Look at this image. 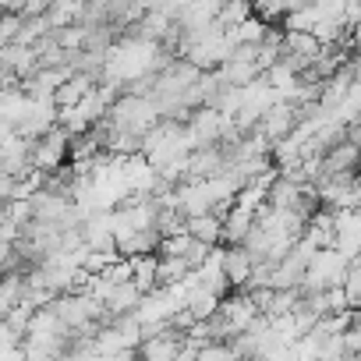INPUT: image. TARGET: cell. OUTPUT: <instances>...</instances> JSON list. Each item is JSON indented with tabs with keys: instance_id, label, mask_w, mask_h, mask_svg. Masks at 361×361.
<instances>
[{
	"instance_id": "1",
	"label": "cell",
	"mask_w": 361,
	"mask_h": 361,
	"mask_svg": "<svg viewBox=\"0 0 361 361\" xmlns=\"http://www.w3.org/2000/svg\"><path fill=\"white\" fill-rule=\"evenodd\" d=\"M294 124H298V110H294L290 103H273V106L259 117V124H255L252 131L262 135L269 145H276L280 138H287V135L294 131Z\"/></svg>"
},
{
	"instance_id": "2",
	"label": "cell",
	"mask_w": 361,
	"mask_h": 361,
	"mask_svg": "<svg viewBox=\"0 0 361 361\" xmlns=\"http://www.w3.org/2000/svg\"><path fill=\"white\" fill-rule=\"evenodd\" d=\"M220 269H224L227 287H234V294H238V290H245V283H248V276H252V259H248L245 248H224Z\"/></svg>"
},
{
	"instance_id": "3",
	"label": "cell",
	"mask_w": 361,
	"mask_h": 361,
	"mask_svg": "<svg viewBox=\"0 0 361 361\" xmlns=\"http://www.w3.org/2000/svg\"><path fill=\"white\" fill-rule=\"evenodd\" d=\"M89 92H92V78H89V75H71V78L54 92V106H57V110H71V106H78Z\"/></svg>"
},
{
	"instance_id": "4",
	"label": "cell",
	"mask_w": 361,
	"mask_h": 361,
	"mask_svg": "<svg viewBox=\"0 0 361 361\" xmlns=\"http://www.w3.org/2000/svg\"><path fill=\"white\" fill-rule=\"evenodd\" d=\"M185 231H188L192 241H199V245H206V248H216V245H220V231H224V224H220V216L206 213V216L185 220Z\"/></svg>"
},
{
	"instance_id": "5",
	"label": "cell",
	"mask_w": 361,
	"mask_h": 361,
	"mask_svg": "<svg viewBox=\"0 0 361 361\" xmlns=\"http://www.w3.org/2000/svg\"><path fill=\"white\" fill-rule=\"evenodd\" d=\"M185 308L192 312V319H195V322H206V319H213V315L220 312V298H216V294H209L206 287H199V290H192V294H188Z\"/></svg>"
},
{
	"instance_id": "6",
	"label": "cell",
	"mask_w": 361,
	"mask_h": 361,
	"mask_svg": "<svg viewBox=\"0 0 361 361\" xmlns=\"http://www.w3.org/2000/svg\"><path fill=\"white\" fill-rule=\"evenodd\" d=\"M298 301H301L298 290H273L262 315H266V319H283V315H290V312L298 308Z\"/></svg>"
},
{
	"instance_id": "7",
	"label": "cell",
	"mask_w": 361,
	"mask_h": 361,
	"mask_svg": "<svg viewBox=\"0 0 361 361\" xmlns=\"http://www.w3.org/2000/svg\"><path fill=\"white\" fill-rule=\"evenodd\" d=\"M15 185H18L15 177H4V173H0V206H8V202H11V195H15Z\"/></svg>"
},
{
	"instance_id": "8",
	"label": "cell",
	"mask_w": 361,
	"mask_h": 361,
	"mask_svg": "<svg viewBox=\"0 0 361 361\" xmlns=\"http://www.w3.org/2000/svg\"><path fill=\"white\" fill-rule=\"evenodd\" d=\"M99 361H142L138 350H121V354H110V357H99Z\"/></svg>"
}]
</instances>
